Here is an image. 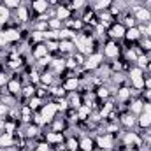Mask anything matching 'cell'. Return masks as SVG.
<instances>
[{
	"label": "cell",
	"instance_id": "6da1fadb",
	"mask_svg": "<svg viewBox=\"0 0 151 151\" xmlns=\"http://www.w3.org/2000/svg\"><path fill=\"white\" fill-rule=\"evenodd\" d=\"M56 104H47L44 109H42V119H44V123H47V121H51L53 118H55V114H56Z\"/></svg>",
	"mask_w": 151,
	"mask_h": 151
},
{
	"label": "cell",
	"instance_id": "7a4b0ae2",
	"mask_svg": "<svg viewBox=\"0 0 151 151\" xmlns=\"http://www.w3.org/2000/svg\"><path fill=\"white\" fill-rule=\"evenodd\" d=\"M100 62H102V55H91L90 58H88V62H86V69H97L99 65H100Z\"/></svg>",
	"mask_w": 151,
	"mask_h": 151
},
{
	"label": "cell",
	"instance_id": "3957f363",
	"mask_svg": "<svg viewBox=\"0 0 151 151\" xmlns=\"http://www.w3.org/2000/svg\"><path fill=\"white\" fill-rule=\"evenodd\" d=\"M134 11H135V18L139 19V21H146V19H150L151 18V14H150V11L148 9H142V7H134Z\"/></svg>",
	"mask_w": 151,
	"mask_h": 151
},
{
	"label": "cell",
	"instance_id": "277c9868",
	"mask_svg": "<svg viewBox=\"0 0 151 151\" xmlns=\"http://www.w3.org/2000/svg\"><path fill=\"white\" fill-rule=\"evenodd\" d=\"M99 146L102 150H111L113 148V137L109 134H106L104 137H99Z\"/></svg>",
	"mask_w": 151,
	"mask_h": 151
},
{
	"label": "cell",
	"instance_id": "5b68a950",
	"mask_svg": "<svg viewBox=\"0 0 151 151\" xmlns=\"http://www.w3.org/2000/svg\"><path fill=\"white\" fill-rule=\"evenodd\" d=\"M125 144H127V146L134 144V146L137 148V146H141V139H139V137H137L134 132H128V134L125 135Z\"/></svg>",
	"mask_w": 151,
	"mask_h": 151
},
{
	"label": "cell",
	"instance_id": "8992f818",
	"mask_svg": "<svg viewBox=\"0 0 151 151\" xmlns=\"http://www.w3.org/2000/svg\"><path fill=\"white\" fill-rule=\"evenodd\" d=\"M32 7H34V11L39 12V14L40 12H46L47 11V2L46 0H34L32 2Z\"/></svg>",
	"mask_w": 151,
	"mask_h": 151
},
{
	"label": "cell",
	"instance_id": "52a82bcc",
	"mask_svg": "<svg viewBox=\"0 0 151 151\" xmlns=\"http://www.w3.org/2000/svg\"><path fill=\"white\" fill-rule=\"evenodd\" d=\"M2 34H4V37H5V40H7V42L19 40V37H21V34H19L18 30H5V32H2Z\"/></svg>",
	"mask_w": 151,
	"mask_h": 151
},
{
	"label": "cell",
	"instance_id": "ba28073f",
	"mask_svg": "<svg viewBox=\"0 0 151 151\" xmlns=\"http://www.w3.org/2000/svg\"><path fill=\"white\" fill-rule=\"evenodd\" d=\"M12 142H14V139H12V134H9V132L0 137V148H9V146H12Z\"/></svg>",
	"mask_w": 151,
	"mask_h": 151
},
{
	"label": "cell",
	"instance_id": "9c48e42d",
	"mask_svg": "<svg viewBox=\"0 0 151 151\" xmlns=\"http://www.w3.org/2000/svg\"><path fill=\"white\" fill-rule=\"evenodd\" d=\"M125 37L128 39V40H137V39L141 37V32H139V28L132 27V28H127V32H125Z\"/></svg>",
	"mask_w": 151,
	"mask_h": 151
},
{
	"label": "cell",
	"instance_id": "30bf717a",
	"mask_svg": "<svg viewBox=\"0 0 151 151\" xmlns=\"http://www.w3.org/2000/svg\"><path fill=\"white\" fill-rule=\"evenodd\" d=\"M118 53H119V47H118L114 42H109V44L106 46V55H107V56L114 58V56H118Z\"/></svg>",
	"mask_w": 151,
	"mask_h": 151
},
{
	"label": "cell",
	"instance_id": "8fae6325",
	"mask_svg": "<svg viewBox=\"0 0 151 151\" xmlns=\"http://www.w3.org/2000/svg\"><path fill=\"white\" fill-rule=\"evenodd\" d=\"M69 16H70V9H67V7H58V11H56V19L63 21V19H69Z\"/></svg>",
	"mask_w": 151,
	"mask_h": 151
},
{
	"label": "cell",
	"instance_id": "7c38bea8",
	"mask_svg": "<svg viewBox=\"0 0 151 151\" xmlns=\"http://www.w3.org/2000/svg\"><path fill=\"white\" fill-rule=\"evenodd\" d=\"M125 32H127V30H125V27H123V25H114L113 30H111V35L119 39V37H125Z\"/></svg>",
	"mask_w": 151,
	"mask_h": 151
},
{
	"label": "cell",
	"instance_id": "4fadbf2b",
	"mask_svg": "<svg viewBox=\"0 0 151 151\" xmlns=\"http://www.w3.org/2000/svg\"><path fill=\"white\" fill-rule=\"evenodd\" d=\"M139 125H141L142 128L150 127L151 125V113H142L141 114V118H139Z\"/></svg>",
	"mask_w": 151,
	"mask_h": 151
},
{
	"label": "cell",
	"instance_id": "5bb4252c",
	"mask_svg": "<svg viewBox=\"0 0 151 151\" xmlns=\"http://www.w3.org/2000/svg\"><path fill=\"white\" fill-rule=\"evenodd\" d=\"M130 95H132V90H130V88H125V86H123V88L118 90V100H121V102L127 100Z\"/></svg>",
	"mask_w": 151,
	"mask_h": 151
},
{
	"label": "cell",
	"instance_id": "9a60e30c",
	"mask_svg": "<svg viewBox=\"0 0 151 151\" xmlns=\"http://www.w3.org/2000/svg\"><path fill=\"white\" fill-rule=\"evenodd\" d=\"M62 139H63V135L58 134V132H49V134L46 135V141H47V142H62Z\"/></svg>",
	"mask_w": 151,
	"mask_h": 151
},
{
	"label": "cell",
	"instance_id": "2e32d148",
	"mask_svg": "<svg viewBox=\"0 0 151 151\" xmlns=\"http://www.w3.org/2000/svg\"><path fill=\"white\" fill-rule=\"evenodd\" d=\"M72 47H74V42H70V40H60V51L62 53H69V51H72Z\"/></svg>",
	"mask_w": 151,
	"mask_h": 151
},
{
	"label": "cell",
	"instance_id": "e0dca14e",
	"mask_svg": "<svg viewBox=\"0 0 151 151\" xmlns=\"http://www.w3.org/2000/svg\"><path fill=\"white\" fill-rule=\"evenodd\" d=\"M7 90H9V93H18L21 88H19V81L18 79H14V81H9V84H7Z\"/></svg>",
	"mask_w": 151,
	"mask_h": 151
},
{
	"label": "cell",
	"instance_id": "ac0fdd59",
	"mask_svg": "<svg viewBox=\"0 0 151 151\" xmlns=\"http://www.w3.org/2000/svg\"><path fill=\"white\" fill-rule=\"evenodd\" d=\"M46 55H47V47H46L44 44H39L37 49L34 51V56H35V58H44Z\"/></svg>",
	"mask_w": 151,
	"mask_h": 151
},
{
	"label": "cell",
	"instance_id": "d6986e66",
	"mask_svg": "<svg viewBox=\"0 0 151 151\" xmlns=\"http://www.w3.org/2000/svg\"><path fill=\"white\" fill-rule=\"evenodd\" d=\"M18 19H19V21H27V19H28V11H27L23 5L18 7Z\"/></svg>",
	"mask_w": 151,
	"mask_h": 151
},
{
	"label": "cell",
	"instance_id": "ffe728a7",
	"mask_svg": "<svg viewBox=\"0 0 151 151\" xmlns=\"http://www.w3.org/2000/svg\"><path fill=\"white\" fill-rule=\"evenodd\" d=\"M79 146H81L84 151H91L93 150V141H91V139H83Z\"/></svg>",
	"mask_w": 151,
	"mask_h": 151
},
{
	"label": "cell",
	"instance_id": "44dd1931",
	"mask_svg": "<svg viewBox=\"0 0 151 151\" xmlns=\"http://www.w3.org/2000/svg\"><path fill=\"white\" fill-rule=\"evenodd\" d=\"M65 90H69V91H72V90H76L77 88V79L76 77H70L67 83H65V86H63Z\"/></svg>",
	"mask_w": 151,
	"mask_h": 151
},
{
	"label": "cell",
	"instance_id": "7402d4cb",
	"mask_svg": "<svg viewBox=\"0 0 151 151\" xmlns=\"http://www.w3.org/2000/svg\"><path fill=\"white\" fill-rule=\"evenodd\" d=\"M142 107H144V104H142L141 100H135V102L132 104V113H141Z\"/></svg>",
	"mask_w": 151,
	"mask_h": 151
},
{
	"label": "cell",
	"instance_id": "603a6c76",
	"mask_svg": "<svg viewBox=\"0 0 151 151\" xmlns=\"http://www.w3.org/2000/svg\"><path fill=\"white\" fill-rule=\"evenodd\" d=\"M130 77H132V79L142 77V69H141V67H135V69H132V70H130Z\"/></svg>",
	"mask_w": 151,
	"mask_h": 151
},
{
	"label": "cell",
	"instance_id": "cb8c5ba5",
	"mask_svg": "<svg viewBox=\"0 0 151 151\" xmlns=\"http://www.w3.org/2000/svg\"><path fill=\"white\" fill-rule=\"evenodd\" d=\"M23 95H25V97L35 95V88H34V86H25V88H23Z\"/></svg>",
	"mask_w": 151,
	"mask_h": 151
},
{
	"label": "cell",
	"instance_id": "d4e9b609",
	"mask_svg": "<svg viewBox=\"0 0 151 151\" xmlns=\"http://www.w3.org/2000/svg\"><path fill=\"white\" fill-rule=\"evenodd\" d=\"M88 114H90V107L86 106V107H81V109H79V113H77V116H79L81 119H86V116H88Z\"/></svg>",
	"mask_w": 151,
	"mask_h": 151
},
{
	"label": "cell",
	"instance_id": "484cf974",
	"mask_svg": "<svg viewBox=\"0 0 151 151\" xmlns=\"http://www.w3.org/2000/svg\"><path fill=\"white\" fill-rule=\"evenodd\" d=\"M4 4H5L7 7H11V9L19 7V0H4Z\"/></svg>",
	"mask_w": 151,
	"mask_h": 151
},
{
	"label": "cell",
	"instance_id": "4316f807",
	"mask_svg": "<svg viewBox=\"0 0 151 151\" xmlns=\"http://www.w3.org/2000/svg\"><path fill=\"white\" fill-rule=\"evenodd\" d=\"M123 123H125L127 127H132V125L135 123V119H134V118H132L130 114H127V116H123Z\"/></svg>",
	"mask_w": 151,
	"mask_h": 151
},
{
	"label": "cell",
	"instance_id": "83f0119b",
	"mask_svg": "<svg viewBox=\"0 0 151 151\" xmlns=\"http://www.w3.org/2000/svg\"><path fill=\"white\" fill-rule=\"evenodd\" d=\"M39 132L37 127H28V130H27V137H35Z\"/></svg>",
	"mask_w": 151,
	"mask_h": 151
},
{
	"label": "cell",
	"instance_id": "f1b7e54d",
	"mask_svg": "<svg viewBox=\"0 0 151 151\" xmlns=\"http://www.w3.org/2000/svg\"><path fill=\"white\" fill-rule=\"evenodd\" d=\"M148 62H150V60H148L146 56H139V58H137V63H139L141 69H142V67H148Z\"/></svg>",
	"mask_w": 151,
	"mask_h": 151
},
{
	"label": "cell",
	"instance_id": "f546056e",
	"mask_svg": "<svg viewBox=\"0 0 151 151\" xmlns=\"http://www.w3.org/2000/svg\"><path fill=\"white\" fill-rule=\"evenodd\" d=\"M67 144H69V150H72V151H76L77 148H79V142H77L76 139H69V142H67Z\"/></svg>",
	"mask_w": 151,
	"mask_h": 151
},
{
	"label": "cell",
	"instance_id": "4dcf8cb0",
	"mask_svg": "<svg viewBox=\"0 0 151 151\" xmlns=\"http://www.w3.org/2000/svg\"><path fill=\"white\" fill-rule=\"evenodd\" d=\"M125 25H127L128 28H132V27H135V19H134L132 16H127V18H125Z\"/></svg>",
	"mask_w": 151,
	"mask_h": 151
},
{
	"label": "cell",
	"instance_id": "1f68e13d",
	"mask_svg": "<svg viewBox=\"0 0 151 151\" xmlns=\"http://www.w3.org/2000/svg\"><path fill=\"white\" fill-rule=\"evenodd\" d=\"M47 23H49V27H51V28H60V25H62V21H60V19H56V18H55V19H49Z\"/></svg>",
	"mask_w": 151,
	"mask_h": 151
},
{
	"label": "cell",
	"instance_id": "d6a6232c",
	"mask_svg": "<svg viewBox=\"0 0 151 151\" xmlns=\"http://www.w3.org/2000/svg\"><path fill=\"white\" fill-rule=\"evenodd\" d=\"M39 104H40V99H39V97H34V99L30 100V109H37Z\"/></svg>",
	"mask_w": 151,
	"mask_h": 151
},
{
	"label": "cell",
	"instance_id": "836d02e7",
	"mask_svg": "<svg viewBox=\"0 0 151 151\" xmlns=\"http://www.w3.org/2000/svg\"><path fill=\"white\" fill-rule=\"evenodd\" d=\"M111 2H113V0H100V2H97V7H99V9H106V7H109Z\"/></svg>",
	"mask_w": 151,
	"mask_h": 151
},
{
	"label": "cell",
	"instance_id": "e575fe53",
	"mask_svg": "<svg viewBox=\"0 0 151 151\" xmlns=\"http://www.w3.org/2000/svg\"><path fill=\"white\" fill-rule=\"evenodd\" d=\"M53 65H55V69H56V70H62V69L65 67V62H63V60H55V63H53Z\"/></svg>",
	"mask_w": 151,
	"mask_h": 151
},
{
	"label": "cell",
	"instance_id": "d590c367",
	"mask_svg": "<svg viewBox=\"0 0 151 151\" xmlns=\"http://www.w3.org/2000/svg\"><path fill=\"white\" fill-rule=\"evenodd\" d=\"M79 102H81V100H79V97H77V95H74V97L70 99V106H72V107H76V109H77V107L81 106Z\"/></svg>",
	"mask_w": 151,
	"mask_h": 151
},
{
	"label": "cell",
	"instance_id": "8d00e7d4",
	"mask_svg": "<svg viewBox=\"0 0 151 151\" xmlns=\"http://www.w3.org/2000/svg\"><path fill=\"white\" fill-rule=\"evenodd\" d=\"M40 81H42V83H47V84H49V83L53 81V77H51V74L44 72V74H42V77H40Z\"/></svg>",
	"mask_w": 151,
	"mask_h": 151
},
{
	"label": "cell",
	"instance_id": "74e56055",
	"mask_svg": "<svg viewBox=\"0 0 151 151\" xmlns=\"http://www.w3.org/2000/svg\"><path fill=\"white\" fill-rule=\"evenodd\" d=\"M132 81H134L135 88H142V86H144V79H142V77H137V79H132Z\"/></svg>",
	"mask_w": 151,
	"mask_h": 151
},
{
	"label": "cell",
	"instance_id": "f35d334b",
	"mask_svg": "<svg viewBox=\"0 0 151 151\" xmlns=\"http://www.w3.org/2000/svg\"><path fill=\"white\" fill-rule=\"evenodd\" d=\"M51 91H53L55 95H58V97H60V95H65V88H60V86H56V88H53Z\"/></svg>",
	"mask_w": 151,
	"mask_h": 151
},
{
	"label": "cell",
	"instance_id": "ab89813d",
	"mask_svg": "<svg viewBox=\"0 0 151 151\" xmlns=\"http://www.w3.org/2000/svg\"><path fill=\"white\" fill-rule=\"evenodd\" d=\"M23 119L25 121H30V107H25L23 109Z\"/></svg>",
	"mask_w": 151,
	"mask_h": 151
},
{
	"label": "cell",
	"instance_id": "60d3db41",
	"mask_svg": "<svg viewBox=\"0 0 151 151\" xmlns=\"http://www.w3.org/2000/svg\"><path fill=\"white\" fill-rule=\"evenodd\" d=\"M0 16H2V18H7V16H9V9L4 7V5H0Z\"/></svg>",
	"mask_w": 151,
	"mask_h": 151
},
{
	"label": "cell",
	"instance_id": "b9f144b4",
	"mask_svg": "<svg viewBox=\"0 0 151 151\" xmlns=\"http://www.w3.org/2000/svg\"><path fill=\"white\" fill-rule=\"evenodd\" d=\"M109 95V91H107V88H99V97H107Z\"/></svg>",
	"mask_w": 151,
	"mask_h": 151
},
{
	"label": "cell",
	"instance_id": "7bdbcfd3",
	"mask_svg": "<svg viewBox=\"0 0 151 151\" xmlns=\"http://www.w3.org/2000/svg\"><path fill=\"white\" fill-rule=\"evenodd\" d=\"M142 49H146V51L151 49V39H146V40L142 42Z\"/></svg>",
	"mask_w": 151,
	"mask_h": 151
},
{
	"label": "cell",
	"instance_id": "ee69618b",
	"mask_svg": "<svg viewBox=\"0 0 151 151\" xmlns=\"http://www.w3.org/2000/svg\"><path fill=\"white\" fill-rule=\"evenodd\" d=\"M127 58H128V60H132V62H134V60H137V55H135V53H134V51H128V53H127Z\"/></svg>",
	"mask_w": 151,
	"mask_h": 151
},
{
	"label": "cell",
	"instance_id": "f6af8a7d",
	"mask_svg": "<svg viewBox=\"0 0 151 151\" xmlns=\"http://www.w3.org/2000/svg\"><path fill=\"white\" fill-rule=\"evenodd\" d=\"M7 79H9V77H7V76L4 74V72H0V84H5V83H9V81H7Z\"/></svg>",
	"mask_w": 151,
	"mask_h": 151
},
{
	"label": "cell",
	"instance_id": "bcb514c9",
	"mask_svg": "<svg viewBox=\"0 0 151 151\" xmlns=\"http://www.w3.org/2000/svg\"><path fill=\"white\" fill-rule=\"evenodd\" d=\"M37 151H49V146H47V144H39Z\"/></svg>",
	"mask_w": 151,
	"mask_h": 151
},
{
	"label": "cell",
	"instance_id": "7dc6e473",
	"mask_svg": "<svg viewBox=\"0 0 151 151\" xmlns=\"http://www.w3.org/2000/svg\"><path fill=\"white\" fill-rule=\"evenodd\" d=\"M142 111H144V113H151V104H144Z\"/></svg>",
	"mask_w": 151,
	"mask_h": 151
},
{
	"label": "cell",
	"instance_id": "c3c4849f",
	"mask_svg": "<svg viewBox=\"0 0 151 151\" xmlns=\"http://www.w3.org/2000/svg\"><path fill=\"white\" fill-rule=\"evenodd\" d=\"M7 113V107H5V104L4 106H0V114H5Z\"/></svg>",
	"mask_w": 151,
	"mask_h": 151
},
{
	"label": "cell",
	"instance_id": "681fc988",
	"mask_svg": "<svg viewBox=\"0 0 151 151\" xmlns=\"http://www.w3.org/2000/svg\"><path fill=\"white\" fill-rule=\"evenodd\" d=\"M76 60H77V63H83V55H76Z\"/></svg>",
	"mask_w": 151,
	"mask_h": 151
},
{
	"label": "cell",
	"instance_id": "f907efd6",
	"mask_svg": "<svg viewBox=\"0 0 151 151\" xmlns=\"http://www.w3.org/2000/svg\"><path fill=\"white\" fill-rule=\"evenodd\" d=\"M146 30H148V37H151V25L148 27V28H146Z\"/></svg>",
	"mask_w": 151,
	"mask_h": 151
},
{
	"label": "cell",
	"instance_id": "816d5d0a",
	"mask_svg": "<svg viewBox=\"0 0 151 151\" xmlns=\"http://www.w3.org/2000/svg\"><path fill=\"white\" fill-rule=\"evenodd\" d=\"M148 70L151 72V63H148Z\"/></svg>",
	"mask_w": 151,
	"mask_h": 151
},
{
	"label": "cell",
	"instance_id": "f5cc1de1",
	"mask_svg": "<svg viewBox=\"0 0 151 151\" xmlns=\"http://www.w3.org/2000/svg\"><path fill=\"white\" fill-rule=\"evenodd\" d=\"M148 141H150V144H151V135H150V137H148Z\"/></svg>",
	"mask_w": 151,
	"mask_h": 151
},
{
	"label": "cell",
	"instance_id": "db71d44e",
	"mask_svg": "<svg viewBox=\"0 0 151 151\" xmlns=\"http://www.w3.org/2000/svg\"><path fill=\"white\" fill-rule=\"evenodd\" d=\"M128 151H137V150H128Z\"/></svg>",
	"mask_w": 151,
	"mask_h": 151
},
{
	"label": "cell",
	"instance_id": "11a10c76",
	"mask_svg": "<svg viewBox=\"0 0 151 151\" xmlns=\"http://www.w3.org/2000/svg\"><path fill=\"white\" fill-rule=\"evenodd\" d=\"M150 19H151V18H150Z\"/></svg>",
	"mask_w": 151,
	"mask_h": 151
}]
</instances>
